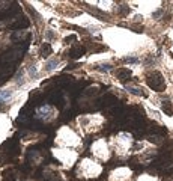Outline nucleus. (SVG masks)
I'll return each instance as SVG.
<instances>
[{
    "mask_svg": "<svg viewBox=\"0 0 173 181\" xmlns=\"http://www.w3.org/2000/svg\"><path fill=\"white\" fill-rule=\"evenodd\" d=\"M101 172L103 166L92 158H83L77 166V175L81 178H96Z\"/></svg>",
    "mask_w": 173,
    "mask_h": 181,
    "instance_id": "obj_1",
    "label": "nucleus"
},
{
    "mask_svg": "<svg viewBox=\"0 0 173 181\" xmlns=\"http://www.w3.org/2000/svg\"><path fill=\"white\" fill-rule=\"evenodd\" d=\"M53 155L60 162L65 168H71L72 164L75 163L77 160V153L74 149H69V148H59V149H53Z\"/></svg>",
    "mask_w": 173,
    "mask_h": 181,
    "instance_id": "obj_5",
    "label": "nucleus"
},
{
    "mask_svg": "<svg viewBox=\"0 0 173 181\" xmlns=\"http://www.w3.org/2000/svg\"><path fill=\"white\" fill-rule=\"evenodd\" d=\"M36 118L48 122V121H53L54 118H57V110H56L54 107H51V106L45 104V106L39 107V109L36 110Z\"/></svg>",
    "mask_w": 173,
    "mask_h": 181,
    "instance_id": "obj_8",
    "label": "nucleus"
},
{
    "mask_svg": "<svg viewBox=\"0 0 173 181\" xmlns=\"http://www.w3.org/2000/svg\"><path fill=\"white\" fill-rule=\"evenodd\" d=\"M132 178V171L128 168H118V169H113L110 175H108V180L110 181H131Z\"/></svg>",
    "mask_w": 173,
    "mask_h": 181,
    "instance_id": "obj_7",
    "label": "nucleus"
},
{
    "mask_svg": "<svg viewBox=\"0 0 173 181\" xmlns=\"http://www.w3.org/2000/svg\"><path fill=\"white\" fill-rule=\"evenodd\" d=\"M92 154L95 155L96 158L99 160H108L110 158V148H108V143L104 140V139H98L92 143Z\"/></svg>",
    "mask_w": 173,
    "mask_h": 181,
    "instance_id": "obj_6",
    "label": "nucleus"
},
{
    "mask_svg": "<svg viewBox=\"0 0 173 181\" xmlns=\"http://www.w3.org/2000/svg\"><path fill=\"white\" fill-rule=\"evenodd\" d=\"M137 181H160L156 177H152V175H147V173H143V175H140V178Z\"/></svg>",
    "mask_w": 173,
    "mask_h": 181,
    "instance_id": "obj_11",
    "label": "nucleus"
},
{
    "mask_svg": "<svg viewBox=\"0 0 173 181\" xmlns=\"http://www.w3.org/2000/svg\"><path fill=\"white\" fill-rule=\"evenodd\" d=\"M56 142L60 145L62 148H78L81 147V140L78 138L77 134L72 131L68 127H62L59 131H57V139Z\"/></svg>",
    "mask_w": 173,
    "mask_h": 181,
    "instance_id": "obj_2",
    "label": "nucleus"
},
{
    "mask_svg": "<svg viewBox=\"0 0 173 181\" xmlns=\"http://www.w3.org/2000/svg\"><path fill=\"white\" fill-rule=\"evenodd\" d=\"M15 88L9 86V88H3L0 89V103H6V101H11L15 95Z\"/></svg>",
    "mask_w": 173,
    "mask_h": 181,
    "instance_id": "obj_9",
    "label": "nucleus"
},
{
    "mask_svg": "<svg viewBox=\"0 0 173 181\" xmlns=\"http://www.w3.org/2000/svg\"><path fill=\"white\" fill-rule=\"evenodd\" d=\"M57 65H59V59H57V58H50V59L45 60L44 69H45L47 73H50V71H54V69L57 68Z\"/></svg>",
    "mask_w": 173,
    "mask_h": 181,
    "instance_id": "obj_10",
    "label": "nucleus"
},
{
    "mask_svg": "<svg viewBox=\"0 0 173 181\" xmlns=\"http://www.w3.org/2000/svg\"><path fill=\"white\" fill-rule=\"evenodd\" d=\"M78 125H80V128H83L86 133H90V131H96V130L101 128V125H103L105 119H104L101 115H84V116H80L77 119Z\"/></svg>",
    "mask_w": 173,
    "mask_h": 181,
    "instance_id": "obj_4",
    "label": "nucleus"
},
{
    "mask_svg": "<svg viewBox=\"0 0 173 181\" xmlns=\"http://www.w3.org/2000/svg\"><path fill=\"white\" fill-rule=\"evenodd\" d=\"M112 145L114 148V151L118 153V155L127 157L130 154L131 145H132V136L128 133H119L118 136L112 138Z\"/></svg>",
    "mask_w": 173,
    "mask_h": 181,
    "instance_id": "obj_3",
    "label": "nucleus"
}]
</instances>
